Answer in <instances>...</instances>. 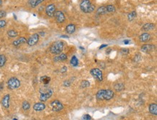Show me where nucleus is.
<instances>
[{"label": "nucleus", "instance_id": "nucleus-18", "mask_svg": "<svg viewBox=\"0 0 157 120\" xmlns=\"http://www.w3.org/2000/svg\"><path fill=\"white\" fill-rule=\"evenodd\" d=\"M75 29H76L75 26L72 23H70V24H68L66 27V32L68 34H72L73 33H75Z\"/></svg>", "mask_w": 157, "mask_h": 120}, {"label": "nucleus", "instance_id": "nucleus-25", "mask_svg": "<svg viewBox=\"0 0 157 120\" xmlns=\"http://www.w3.org/2000/svg\"><path fill=\"white\" fill-rule=\"evenodd\" d=\"M70 64L72 65L73 67H76L78 65V59L77 58L76 56H72L71 60H70Z\"/></svg>", "mask_w": 157, "mask_h": 120}, {"label": "nucleus", "instance_id": "nucleus-5", "mask_svg": "<svg viewBox=\"0 0 157 120\" xmlns=\"http://www.w3.org/2000/svg\"><path fill=\"white\" fill-rule=\"evenodd\" d=\"M20 81L16 77H11L7 81V87L9 90H15L20 87Z\"/></svg>", "mask_w": 157, "mask_h": 120}, {"label": "nucleus", "instance_id": "nucleus-30", "mask_svg": "<svg viewBox=\"0 0 157 120\" xmlns=\"http://www.w3.org/2000/svg\"><path fill=\"white\" fill-rule=\"evenodd\" d=\"M90 86V82L87 80H83V81H81V88H86V87H88Z\"/></svg>", "mask_w": 157, "mask_h": 120}, {"label": "nucleus", "instance_id": "nucleus-41", "mask_svg": "<svg viewBox=\"0 0 157 120\" xmlns=\"http://www.w3.org/2000/svg\"><path fill=\"white\" fill-rule=\"evenodd\" d=\"M2 4H3V2H2V0H0V6H2Z\"/></svg>", "mask_w": 157, "mask_h": 120}, {"label": "nucleus", "instance_id": "nucleus-29", "mask_svg": "<svg viewBox=\"0 0 157 120\" xmlns=\"http://www.w3.org/2000/svg\"><path fill=\"white\" fill-rule=\"evenodd\" d=\"M22 108H23V110H25V111H27V110H28V109H30V103H28V101H24L23 103V104H22Z\"/></svg>", "mask_w": 157, "mask_h": 120}, {"label": "nucleus", "instance_id": "nucleus-22", "mask_svg": "<svg viewBox=\"0 0 157 120\" xmlns=\"http://www.w3.org/2000/svg\"><path fill=\"white\" fill-rule=\"evenodd\" d=\"M136 16H137V13H136V11H132V12L130 13L128 15H127V19H128V21H133V20L136 18Z\"/></svg>", "mask_w": 157, "mask_h": 120}, {"label": "nucleus", "instance_id": "nucleus-6", "mask_svg": "<svg viewBox=\"0 0 157 120\" xmlns=\"http://www.w3.org/2000/svg\"><path fill=\"white\" fill-rule=\"evenodd\" d=\"M90 73L93 76L94 79H96L98 81H102L103 80V73L99 69L94 68L90 71Z\"/></svg>", "mask_w": 157, "mask_h": 120}, {"label": "nucleus", "instance_id": "nucleus-8", "mask_svg": "<svg viewBox=\"0 0 157 120\" xmlns=\"http://www.w3.org/2000/svg\"><path fill=\"white\" fill-rule=\"evenodd\" d=\"M39 41V34H33V35H31L30 37L28 38V39L27 40V44L32 47L36 45Z\"/></svg>", "mask_w": 157, "mask_h": 120}, {"label": "nucleus", "instance_id": "nucleus-24", "mask_svg": "<svg viewBox=\"0 0 157 120\" xmlns=\"http://www.w3.org/2000/svg\"><path fill=\"white\" fill-rule=\"evenodd\" d=\"M50 81H51V78L49 77H47V76H43V77L41 78V81L45 85H48L50 82Z\"/></svg>", "mask_w": 157, "mask_h": 120}, {"label": "nucleus", "instance_id": "nucleus-34", "mask_svg": "<svg viewBox=\"0 0 157 120\" xmlns=\"http://www.w3.org/2000/svg\"><path fill=\"white\" fill-rule=\"evenodd\" d=\"M7 15V13L4 11V10H0V18H2V17H4Z\"/></svg>", "mask_w": 157, "mask_h": 120}, {"label": "nucleus", "instance_id": "nucleus-10", "mask_svg": "<svg viewBox=\"0 0 157 120\" xmlns=\"http://www.w3.org/2000/svg\"><path fill=\"white\" fill-rule=\"evenodd\" d=\"M56 12V6L55 4H50L49 5H47L46 7V14L47 15V16L49 17H54V15Z\"/></svg>", "mask_w": 157, "mask_h": 120}, {"label": "nucleus", "instance_id": "nucleus-28", "mask_svg": "<svg viewBox=\"0 0 157 120\" xmlns=\"http://www.w3.org/2000/svg\"><path fill=\"white\" fill-rule=\"evenodd\" d=\"M106 10H107V13H115V11H116L115 7L114 5H112V4H109V5H107V6H106Z\"/></svg>", "mask_w": 157, "mask_h": 120}, {"label": "nucleus", "instance_id": "nucleus-33", "mask_svg": "<svg viewBox=\"0 0 157 120\" xmlns=\"http://www.w3.org/2000/svg\"><path fill=\"white\" fill-rule=\"evenodd\" d=\"M141 59H142V57H141L140 54H136L135 57H134L133 60H135V61H139V60H141Z\"/></svg>", "mask_w": 157, "mask_h": 120}, {"label": "nucleus", "instance_id": "nucleus-36", "mask_svg": "<svg viewBox=\"0 0 157 120\" xmlns=\"http://www.w3.org/2000/svg\"><path fill=\"white\" fill-rule=\"evenodd\" d=\"M67 71H68L67 66H63V67L61 69V72H62V73H65V72H67Z\"/></svg>", "mask_w": 157, "mask_h": 120}, {"label": "nucleus", "instance_id": "nucleus-26", "mask_svg": "<svg viewBox=\"0 0 157 120\" xmlns=\"http://www.w3.org/2000/svg\"><path fill=\"white\" fill-rule=\"evenodd\" d=\"M7 35H8L9 37H11V38H14V37H16L17 35H18V33L15 30H13V29H11V30H9L7 31Z\"/></svg>", "mask_w": 157, "mask_h": 120}, {"label": "nucleus", "instance_id": "nucleus-27", "mask_svg": "<svg viewBox=\"0 0 157 120\" xmlns=\"http://www.w3.org/2000/svg\"><path fill=\"white\" fill-rule=\"evenodd\" d=\"M115 89L118 92H120L125 89V85L122 83H117L115 85Z\"/></svg>", "mask_w": 157, "mask_h": 120}, {"label": "nucleus", "instance_id": "nucleus-12", "mask_svg": "<svg viewBox=\"0 0 157 120\" xmlns=\"http://www.w3.org/2000/svg\"><path fill=\"white\" fill-rule=\"evenodd\" d=\"M151 39V36L149 33H143L139 36V40L141 42H148Z\"/></svg>", "mask_w": 157, "mask_h": 120}, {"label": "nucleus", "instance_id": "nucleus-35", "mask_svg": "<svg viewBox=\"0 0 157 120\" xmlns=\"http://www.w3.org/2000/svg\"><path fill=\"white\" fill-rule=\"evenodd\" d=\"M83 120H91V116L89 114H85L83 116Z\"/></svg>", "mask_w": 157, "mask_h": 120}, {"label": "nucleus", "instance_id": "nucleus-21", "mask_svg": "<svg viewBox=\"0 0 157 120\" xmlns=\"http://www.w3.org/2000/svg\"><path fill=\"white\" fill-rule=\"evenodd\" d=\"M44 0H29V3L32 7H37L38 4H40L41 2H43Z\"/></svg>", "mask_w": 157, "mask_h": 120}, {"label": "nucleus", "instance_id": "nucleus-32", "mask_svg": "<svg viewBox=\"0 0 157 120\" xmlns=\"http://www.w3.org/2000/svg\"><path fill=\"white\" fill-rule=\"evenodd\" d=\"M129 50L127 49V48H123V49H122L121 50V54L122 55H127L128 53H129Z\"/></svg>", "mask_w": 157, "mask_h": 120}, {"label": "nucleus", "instance_id": "nucleus-17", "mask_svg": "<svg viewBox=\"0 0 157 120\" xmlns=\"http://www.w3.org/2000/svg\"><path fill=\"white\" fill-rule=\"evenodd\" d=\"M68 59V56L66 54L64 53H60L59 54V56H56L54 58V60L55 62H58V61H65Z\"/></svg>", "mask_w": 157, "mask_h": 120}, {"label": "nucleus", "instance_id": "nucleus-20", "mask_svg": "<svg viewBox=\"0 0 157 120\" xmlns=\"http://www.w3.org/2000/svg\"><path fill=\"white\" fill-rule=\"evenodd\" d=\"M96 13L97 15H105V14H107V10H106V6H102V7H98V10H96Z\"/></svg>", "mask_w": 157, "mask_h": 120}, {"label": "nucleus", "instance_id": "nucleus-2", "mask_svg": "<svg viewBox=\"0 0 157 120\" xmlns=\"http://www.w3.org/2000/svg\"><path fill=\"white\" fill-rule=\"evenodd\" d=\"M80 8L84 13H91L95 10V5L90 0H82L80 3Z\"/></svg>", "mask_w": 157, "mask_h": 120}, {"label": "nucleus", "instance_id": "nucleus-13", "mask_svg": "<svg viewBox=\"0 0 157 120\" xmlns=\"http://www.w3.org/2000/svg\"><path fill=\"white\" fill-rule=\"evenodd\" d=\"M9 100H10V95L9 94L5 95L2 100V104L3 107L5 108H8L9 107Z\"/></svg>", "mask_w": 157, "mask_h": 120}, {"label": "nucleus", "instance_id": "nucleus-40", "mask_svg": "<svg viewBox=\"0 0 157 120\" xmlns=\"http://www.w3.org/2000/svg\"><path fill=\"white\" fill-rule=\"evenodd\" d=\"M3 88H4V85H3V83H1L0 84V90H2Z\"/></svg>", "mask_w": 157, "mask_h": 120}, {"label": "nucleus", "instance_id": "nucleus-23", "mask_svg": "<svg viewBox=\"0 0 157 120\" xmlns=\"http://www.w3.org/2000/svg\"><path fill=\"white\" fill-rule=\"evenodd\" d=\"M7 62V58L4 55L0 54V68L3 67Z\"/></svg>", "mask_w": 157, "mask_h": 120}, {"label": "nucleus", "instance_id": "nucleus-4", "mask_svg": "<svg viewBox=\"0 0 157 120\" xmlns=\"http://www.w3.org/2000/svg\"><path fill=\"white\" fill-rule=\"evenodd\" d=\"M40 97L39 99L41 101L45 102L48 99H49L53 94V91L50 88H43L40 90Z\"/></svg>", "mask_w": 157, "mask_h": 120}, {"label": "nucleus", "instance_id": "nucleus-15", "mask_svg": "<svg viewBox=\"0 0 157 120\" xmlns=\"http://www.w3.org/2000/svg\"><path fill=\"white\" fill-rule=\"evenodd\" d=\"M33 109L36 112H41L46 108V105L43 103H36L33 105Z\"/></svg>", "mask_w": 157, "mask_h": 120}, {"label": "nucleus", "instance_id": "nucleus-19", "mask_svg": "<svg viewBox=\"0 0 157 120\" xmlns=\"http://www.w3.org/2000/svg\"><path fill=\"white\" fill-rule=\"evenodd\" d=\"M149 112L152 114L153 115L156 116L157 115V105L156 103H151L149 105Z\"/></svg>", "mask_w": 157, "mask_h": 120}, {"label": "nucleus", "instance_id": "nucleus-37", "mask_svg": "<svg viewBox=\"0 0 157 120\" xmlns=\"http://www.w3.org/2000/svg\"><path fill=\"white\" fill-rule=\"evenodd\" d=\"M70 85V81H64V86H65V87H69V86Z\"/></svg>", "mask_w": 157, "mask_h": 120}, {"label": "nucleus", "instance_id": "nucleus-1", "mask_svg": "<svg viewBox=\"0 0 157 120\" xmlns=\"http://www.w3.org/2000/svg\"><path fill=\"white\" fill-rule=\"evenodd\" d=\"M115 93L110 89L100 90L96 93V98L98 100H109L114 97Z\"/></svg>", "mask_w": 157, "mask_h": 120}, {"label": "nucleus", "instance_id": "nucleus-31", "mask_svg": "<svg viewBox=\"0 0 157 120\" xmlns=\"http://www.w3.org/2000/svg\"><path fill=\"white\" fill-rule=\"evenodd\" d=\"M7 25V22L4 20H0V29H3Z\"/></svg>", "mask_w": 157, "mask_h": 120}, {"label": "nucleus", "instance_id": "nucleus-14", "mask_svg": "<svg viewBox=\"0 0 157 120\" xmlns=\"http://www.w3.org/2000/svg\"><path fill=\"white\" fill-rule=\"evenodd\" d=\"M27 42V39L23 37V36H21L18 39H15L14 42H13V44L15 46V47H18L20 45H21L23 44H25V43Z\"/></svg>", "mask_w": 157, "mask_h": 120}, {"label": "nucleus", "instance_id": "nucleus-42", "mask_svg": "<svg viewBox=\"0 0 157 120\" xmlns=\"http://www.w3.org/2000/svg\"><path fill=\"white\" fill-rule=\"evenodd\" d=\"M13 120H18V119H13Z\"/></svg>", "mask_w": 157, "mask_h": 120}, {"label": "nucleus", "instance_id": "nucleus-38", "mask_svg": "<svg viewBox=\"0 0 157 120\" xmlns=\"http://www.w3.org/2000/svg\"><path fill=\"white\" fill-rule=\"evenodd\" d=\"M130 40H128V39H125V40H124L123 42L124 44H129V43H130Z\"/></svg>", "mask_w": 157, "mask_h": 120}, {"label": "nucleus", "instance_id": "nucleus-9", "mask_svg": "<svg viewBox=\"0 0 157 120\" xmlns=\"http://www.w3.org/2000/svg\"><path fill=\"white\" fill-rule=\"evenodd\" d=\"M54 17H55L56 21H57V23H62L65 21L64 14L62 11H60V10L56 11L54 15Z\"/></svg>", "mask_w": 157, "mask_h": 120}, {"label": "nucleus", "instance_id": "nucleus-16", "mask_svg": "<svg viewBox=\"0 0 157 120\" xmlns=\"http://www.w3.org/2000/svg\"><path fill=\"white\" fill-rule=\"evenodd\" d=\"M155 29V24L151 23H148L144 24L142 27V30L145 31H149L153 30Z\"/></svg>", "mask_w": 157, "mask_h": 120}, {"label": "nucleus", "instance_id": "nucleus-11", "mask_svg": "<svg viewBox=\"0 0 157 120\" xmlns=\"http://www.w3.org/2000/svg\"><path fill=\"white\" fill-rule=\"evenodd\" d=\"M154 50H155V46L153 44H143L140 49V50L145 53H150V52H153Z\"/></svg>", "mask_w": 157, "mask_h": 120}, {"label": "nucleus", "instance_id": "nucleus-3", "mask_svg": "<svg viewBox=\"0 0 157 120\" xmlns=\"http://www.w3.org/2000/svg\"><path fill=\"white\" fill-rule=\"evenodd\" d=\"M64 50V42L62 41H57L51 45L49 48L50 52L53 55H59Z\"/></svg>", "mask_w": 157, "mask_h": 120}, {"label": "nucleus", "instance_id": "nucleus-7", "mask_svg": "<svg viewBox=\"0 0 157 120\" xmlns=\"http://www.w3.org/2000/svg\"><path fill=\"white\" fill-rule=\"evenodd\" d=\"M50 105H51L52 110L55 112H61L64 108L63 104L61 103L60 100H54L51 101Z\"/></svg>", "mask_w": 157, "mask_h": 120}, {"label": "nucleus", "instance_id": "nucleus-39", "mask_svg": "<svg viewBox=\"0 0 157 120\" xmlns=\"http://www.w3.org/2000/svg\"><path fill=\"white\" fill-rule=\"evenodd\" d=\"M107 47V44H102V45L100 46L99 49H100V50H102V49H103L104 47Z\"/></svg>", "mask_w": 157, "mask_h": 120}]
</instances>
